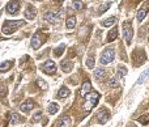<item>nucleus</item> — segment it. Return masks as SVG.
<instances>
[{"mask_svg": "<svg viewBox=\"0 0 149 127\" xmlns=\"http://www.w3.org/2000/svg\"><path fill=\"white\" fill-rule=\"evenodd\" d=\"M86 64H88L89 68H93V67H94V58H93V55H90V56H88V58H86Z\"/></svg>", "mask_w": 149, "mask_h": 127, "instance_id": "26", "label": "nucleus"}, {"mask_svg": "<svg viewBox=\"0 0 149 127\" xmlns=\"http://www.w3.org/2000/svg\"><path fill=\"white\" fill-rule=\"evenodd\" d=\"M68 94H69V89L68 88H65V87H63V88H60L59 93H58V97H59V98H64V97H67Z\"/></svg>", "mask_w": 149, "mask_h": 127, "instance_id": "19", "label": "nucleus"}, {"mask_svg": "<svg viewBox=\"0 0 149 127\" xmlns=\"http://www.w3.org/2000/svg\"><path fill=\"white\" fill-rule=\"evenodd\" d=\"M118 75L120 78H124L126 75H127V68L126 67H119L118 68Z\"/></svg>", "mask_w": 149, "mask_h": 127, "instance_id": "28", "label": "nucleus"}, {"mask_svg": "<svg viewBox=\"0 0 149 127\" xmlns=\"http://www.w3.org/2000/svg\"><path fill=\"white\" fill-rule=\"evenodd\" d=\"M115 58V51L112 49H107L103 51V54L101 55V63L102 64H109L110 62H112Z\"/></svg>", "mask_w": 149, "mask_h": 127, "instance_id": "4", "label": "nucleus"}, {"mask_svg": "<svg viewBox=\"0 0 149 127\" xmlns=\"http://www.w3.org/2000/svg\"><path fill=\"white\" fill-rule=\"evenodd\" d=\"M45 41V37H43V33L42 31H37L34 35H33V38H31V46H33V49H39L41 46H42V43H43Z\"/></svg>", "mask_w": 149, "mask_h": 127, "instance_id": "5", "label": "nucleus"}, {"mask_svg": "<svg viewBox=\"0 0 149 127\" xmlns=\"http://www.w3.org/2000/svg\"><path fill=\"white\" fill-rule=\"evenodd\" d=\"M59 127H71V118H69L68 115H64V117L60 119Z\"/></svg>", "mask_w": 149, "mask_h": 127, "instance_id": "14", "label": "nucleus"}, {"mask_svg": "<svg viewBox=\"0 0 149 127\" xmlns=\"http://www.w3.org/2000/svg\"><path fill=\"white\" fill-rule=\"evenodd\" d=\"M92 90V87H90V83L89 81H85L84 85H82V88H81V96L85 97L88 94V93Z\"/></svg>", "mask_w": 149, "mask_h": 127, "instance_id": "12", "label": "nucleus"}, {"mask_svg": "<svg viewBox=\"0 0 149 127\" xmlns=\"http://www.w3.org/2000/svg\"><path fill=\"white\" fill-rule=\"evenodd\" d=\"M20 9V3L19 1H9L7 4V12L13 15V13H17Z\"/></svg>", "mask_w": 149, "mask_h": 127, "instance_id": "9", "label": "nucleus"}, {"mask_svg": "<svg viewBox=\"0 0 149 127\" xmlns=\"http://www.w3.org/2000/svg\"><path fill=\"white\" fill-rule=\"evenodd\" d=\"M105 75H106V71L103 68H97L96 71H94V78L96 79H102Z\"/></svg>", "mask_w": 149, "mask_h": 127, "instance_id": "21", "label": "nucleus"}, {"mask_svg": "<svg viewBox=\"0 0 149 127\" xmlns=\"http://www.w3.org/2000/svg\"><path fill=\"white\" fill-rule=\"evenodd\" d=\"M38 84H39V85H41V88H43V89H47V84L45 83V81L38 80Z\"/></svg>", "mask_w": 149, "mask_h": 127, "instance_id": "33", "label": "nucleus"}, {"mask_svg": "<svg viewBox=\"0 0 149 127\" xmlns=\"http://www.w3.org/2000/svg\"><path fill=\"white\" fill-rule=\"evenodd\" d=\"M109 7H110V3H103L102 5H101V7L98 8V13H99V15H102V13L105 12V11L107 9V8H109Z\"/></svg>", "mask_w": 149, "mask_h": 127, "instance_id": "27", "label": "nucleus"}, {"mask_svg": "<svg viewBox=\"0 0 149 127\" xmlns=\"http://www.w3.org/2000/svg\"><path fill=\"white\" fill-rule=\"evenodd\" d=\"M109 118H110V114L107 110H101V112H98V114H97V119H98V122L101 124H105L106 122L109 121Z\"/></svg>", "mask_w": 149, "mask_h": 127, "instance_id": "8", "label": "nucleus"}, {"mask_svg": "<svg viewBox=\"0 0 149 127\" xmlns=\"http://www.w3.org/2000/svg\"><path fill=\"white\" fill-rule=\"evenodd\" d=\"M64 49H65V43H60L59 46L54 50V54H55L56 56H60L63 54V51H64Z\"/></svg>", "mask_w": 149, "mask_h": 127, "instance_id": "20", "label": "nucleus"}, {"mask_svg": "<svg viewBox=\"0 0 149 127\" xmlns=\"http://www.w3.org/2000/svg\"><path fill=\"white\" fill-rule=\"evenodd\" d=\"M25 17H26L28 20H33L35 17V9H34V7L30 5V4L26 7V11H25Z\"/></svg>", "mask_w": 149, "mask_h": 127, "instance_id": "11", "label": "nucleus"}, {"mask_svg": "<svg viewBox=\"0 0 149 127\" xmlns=\"http://www.w3.org/2000/svg\"><path fill=\"white\" fill-rule=\"evenodd\" d=\"M116 37H118V28H114L109 33V35H107V42H112V41H115L116 39Z\"/></svg>", "mask_w": 149, "mask_h": 127, "instance_id": "13", "label": "nucleus"}, {"mask_svg": "<svg viewBox=\"0 0 149 127\" xmlns=\"http://www.w3.org/2000/svg\"><path fill=\"white\" fill-rule=\"evenodd\" d=\"M63 11H59V12H47L45 13V20H47L51 24H55V22H59V20L63 19Z\"/></svg>", "mask_w": 149, "mask_h": 127, "instance_id": "3", "label": "nucleus"}, {"mask_svg": "<svg viewBox=\"0 0 149 127\" xmlns=\"http://www.w3.org/2000/svg\"><path fill=\"white\" fill-rule=\"evenodd\" d=\"M115 21H116V19H115V17H110V19L105 20V21L102 22V26H105V28H107V26H111V25L115 24Z\"/></svg>", "mask_w": 149, "mask_h": 127, "instance_id": "23", "label": "nucleus"}, {"mask_svg": "<svg viewBox=\"0 0 149 127\" xmlns=\"http://www.w3.org/2000/svg\"><path fill=\"white\" fill-rule=\"evenodd\" d=\"M84 98H85V104H84L85 110H86V112H90V110L97 105V102H98L99 94L97 92H90V93H88Z\"/></svg>", "mask_w": 149, "mask_h": 127, "instance_id": "2", "label": "nucleus"}, {"mask_svg": "<svg viewBox=\"0 0 149 127\" xmlns=\"http://www.w3.org/2000/svg\"><path fill=\"white\" fill-rule=\"evenodd\" d=\"M20 121H21V119H20V115H19V114H13L12 118H11V123H12V124L19 123Z\"/></svg>", "mask_w": 149, "mask_h": 127, "instance_id": "29", "label": "nucleus"}, {"mask_svg": "<svg viewBox=\"0 0 149 127\" xmlns=\"http://www.w3.org/2000/svg\"><path fill=\"white\" fill-rule=\"evenodd\" d=\"M41 115H42V112H37V113H35L34 118H33V122H37L38 119H39V118H41Z\"/></svg>", "mask_w": 149, "mask_h": 127, "instance_id": "32", "label": "nucleus"}, {"mask_svg": "<svg viewBox=\"0 0 149 127\" xmlns=\"http://www.w3.org/2000/svg\"><path fill=\"white\" fill-rule=\"evenodd\" d=\"M82 7H84V1H73L72 3V8H74L76 11L82 9Z\"/></svg>", "mask_w": 149, "mask_h": 127, "instance_id": "25", "label": "nucleus"}, {"mask_svg": "<svg viewBox=\"0 0 149 127\" xmlns=\"http://www.w3.org/2000/svg\"><path fill=\"white\" fill-rule=\"evenodd\" d=\"M145 16H146V11L145 9H140L139 12H137V21L141 22L144 19H145Z\"/></svg>", "mask_w": 149, "mask_h": 127, "instance_id": "24", "label": "nucleus"}, {"mask_svg": "<svg viewBox=\"0 0 149 127\" xmlns=\"http://www.w3.org/2000/svg\"><path fill=\"white\" fill-rule=\"evenodd\" d=\"M139 122L140 123H143V124H146L149 122V115H143V117H140Z\"/></svg>", "mask_w": 149, "mask_h": 127, "instance_id": "30", "label": "nucleus"}, {"mask_svg": "<svg viewBox=\"0 0 149 127\" xmlns=\"http://www.w3.org/2000/svg\"><path fill=\"white\" fill-rule=\"evenodd\" d=\"M109 84L111 85V87H118V85H119V80H118V78L111 79V80L109 81Z\"/></svg>", "mask_w": 149, "mask_h": 127, "instance_id": "31", "label": "nucleus"}, {"mask_svg": "<svg viewBox=\"0 0 149 127\" xmlns=\"http://www.w3.org/2000/svg\"><path fill=\"white\" fill-rule=\"evenodd\" d=\"M24 25V20H17V21H9V20H7L4 22V25L1 26V31H3L4 34L9 35V34H13L20 26Z\"/></svg>", "mask_w": 149, "mask_h": 127, "instance_id": "1", "label": "nucleus"}, {"mask_svg": "<svg viewBox=\"0 0 149 127\" xmlns=\"http://www.w3.org/2000/svg\"><path fill=\"white\" fill-rule=\"evenodd\" d=\"M58 110H59L58 104H50V105H49V113H50V114H56Z\"/></svg>", "mask_w": 149, "mask_h": 127, "instance_id": "22", "label": "nucleus"}, {"mask_svg": "<svg viewBox=\"0 0 149 127\" xmlns=\"http://www.w3.org/2000/svg\"><path fill=\"white\" fill-rule=\"evenodd\" d=\"M12 67V62H9V60H7V62H3L1 63V66H0V71L1 72H7L8 70Z\"/></svg>", "mask_w": 149, "mask_h": 127, "instance_id": "18", "label": "nucleus"}, {"mask_svg": "<svg viewBox=\"0 0 149 127\" xmlns=\"http://www.w3.org/2000/svg\"><path fill=\"white\" fill-rule=\"evenodd\" d=\"M65 26L68 29H73L76 26V17H69L67 21H65Z\"/></svg>", "mask_w": 149, "mask_h": 127, "instance_id": "17", "label": "nucleus"}, {"mask_svg": "<svg viewBox=\"0 0 149 127\" xmlns=\"http://www.w3.org/2000/svg\"><path fill=\"white\" fill-rule=\"evenodd\" d=\"M148 76H149V68L148 70H145V71L143 72V74L140 75V78H139V80H137V85H141V84L144 83V81L146 80V79H148Z\"/></svg>", "mask_w": 149, "mask_h": 127, "instance_id": "15", "label": "nucleus"}, {"mask_svg": "<svg viewBox=\"0 0 149 127\" xmlns=\"http://www.w3.org/2000/svg\"><path fill=\"white\" fill-rule=\"evenodd\" d=\"M132 35H134V31H132V26L131 24H126L123 25V37H124V41L130 43L131 41H132Z\"/></svg>", "mask_w": 149, "mask_h": 127, "instance_id": "6", "label": "nucleus"}, {"mask_svg": "<svg viewBox=\"0 0 149 127\" xmlns=\"http://www.w3.org/2000/svg\"><path fill=\"white\" fill-rule=\"evenodd\" d=\"M34 108V102H33V100H26L25 102H22L21 104V106H20V109H21L24 113H28V112H30L31 109Z\"/></svg>", "mask_w": 149, "mask_h": 127, "instance_id": "10", "label": "nucleus"}, {"mask_svg": "<svg viewBox=\"0 0 149 127\" xmlns=\"http://www.w3.org/2000/svg\"><path fill=\"white\" fill-rule=\"evenodd\" d=\"M43 72L45 74H47V75H53V74H55L56 72V64L53 62V60H47L46 63H45V66H43Z\"/></svg>", "mask_w": 149, "mask_h": 127, "instance_id": "7", "label": "nucleus"}, {"mask_svg": "<svg viewBox=\"0 0 149 127\" xmlns=\"http://www.w3.org/2000/svg\"><path fill=\"white\" fill-rule=\"evenodd\" d=\"M72 68H73V64H72L71 62H62V70L64 72H71Z\"/></svg>", "mask_w": 149, "mask_h": 127, "instance_id": "16", "label": "nucleus"}]
</instances>
